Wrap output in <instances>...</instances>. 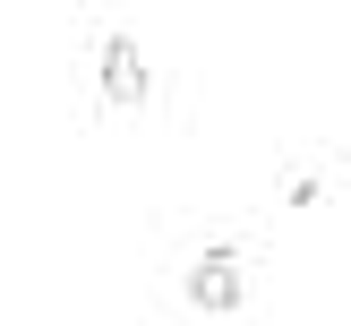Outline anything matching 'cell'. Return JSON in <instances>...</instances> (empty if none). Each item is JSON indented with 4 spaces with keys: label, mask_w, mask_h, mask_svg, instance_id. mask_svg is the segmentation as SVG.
<instances>
[{
    "label": "cell",
    "mask_w": 351,
    "mask_h": 326,
    "mask_svg": "<svg viewBox=\"0 0 351 326\" xmlns=\"http://www.w3.org/2000/svg\"><path fill=\"white\" fill-rule=\"evenodd\" d=\"M180 301H189V309H206V318H232V309H249V292H240V249H232V240H223V249H206L197 266H189Z\"/></svg>",
    "instance_id": "6da1fadb"
},
{
    "label": "cell",
    "mask_w": 351,
    "mask_h": 326,
    "mask_svg": "<svg viewBox=\"0 0 351 326\" xmlns=\"http://www.w3.org/2000/svg\"><path fill=\"white\" fill-rule=\"evenodd\" d=\"M146 60H137V34H103V112H137L146 103Z\"/></svg>",
    "instance_id": "7a4b0ae2"
}]
</instances>
